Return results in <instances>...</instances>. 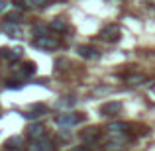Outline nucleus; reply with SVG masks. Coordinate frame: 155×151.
Instances as JSON below:
<instances>
[{"mask_svg": "<svg viewBox=\"0 0 155 151\" xmlns=\"http://www.w3.org/2000/svg\"><path fill=\"white\" fill-rule=\"evenodd\" d=\"M81 120H83V116H79V114H75V112H63L55 118V124L59 126V128L67 130V128H73L75 124H79Z\"/></svg>", "mask_w": 155, "mask_h": 151, "instance_id": "2", "label": "nucleus"}, {"mask_svg": "<svg viewBox=\"0 0 155 151\" xmlns=\"http://www.w3.org/2000/svg\"><path fill=\"white\" fill-rule=\"evenodd\" d=\"M22 55H24V51L20 47H16V49H8V47L0 49V57L6 61H18V59H22Z\"/></svg>", "mask_w": 155, "mask_h": 151, "instance_id": "8", "label": "nucleus"}, {"mask_svg": "<svg viewBox=\"0 0 155 151\" xmlns=\"http://www.w3.org/2000/svg\"><path fill=\"white\" fill-rule=\"evenodd\" d=\"M6 87H8V88H20L22 84H20L18 80H8V84H6Z\"/></svg>", "mask_w": 155, "mask_h": 151, "instance_id": "18", "label": "nucleus"}, {"mask_svg": "<svg viewBox=\"0 0 155 151\" xmlns=\"http://www.w3.org/2000/svg\"><path fill=\"white\" fill-rule=\"evenodd\" d=\"M22 143H24V140L22 137H10V140L6 141V149H22Z\"/></svg>", "mask_w": 155, "mask_h": 151, "instance_id": "14", "label": "nucleus"}, {"mask_svg": "<svg viewBox=\"0 0 155 151\" xmlns=\"http://www.w3.org/2000/svg\"><path fill=\"white\" fill-rule=\"evenodd\" d=\"M77 51H79V55L84 57V59H96V57L100 55L98 49H96L94 45H79V47H77Z\"/></svg>", "mask_w": 155, "mask_h": 151, "instance_id": "9", "label": "nucleus"}, {"mask_svg": "<svg viewBox=\"0 0 155 151\" xmlns=\"http://www.w3.org/2000/svg\"><path fill=\"white\" fill-rule=\"evenodd\" d=\"M30 151H55V143L47 137H39V140H31Z\"/></svg>", "mask_w": 155, "mask_h": 151, "instance_id": "4", "label": "nucleus"}, {"mask_svg": "<svg viewBox=\"0 0 155 151\" xmlns=\"http://www.w3.org/2000/svg\"><path fill=\"white\" fill-rule=\"evenodd\" d=\"M47 28H49L51 31H65V30H67V24H65L61 18H55V20H51V22H49V26H47Z\"/></svg>", "mask_w": 155, "mask_h": 151, "instance_id": "13", "label": "nucleus"}, {"mask_svg": "<svg viewBox=\"0 0 155 151\" xmlns=\"http://www.w3.org/2000/svg\"><path fill=\"white\" fill-rule=\"evenodd\" d=\"M2 31L8 35V38H22V30H20V26L16 22H12V20H6V22L2 24Z\"/></svg>", "mask_w": 155, "mask_h": 151, "instance_id": "6", "label": "nucleus"}, {"mask_svg": "<svg viewBox=\"0 0 155 151\" xmlns=\"http://www.w3.org/2000/svg\"><path fill=\"white\" fill-rule=\"evenodd\" d=\"M81 140L84 143H94L96 140H100V130L98 128H87L81 132Z\"/></svg>", "mask_w": 155, "mask_h": 151, "instance_id": "7", "label": "nucleus"}, {"mask_svg": "<svg viewBox=\"0 0 155 151\" xmlns=\"http://www.w3.org/2000/svg\"><path fill=\"white\" fill-rule=\"evenodd\" d=\"M6 20H12V22H18V20H20V10H16V12H10V14L6 16Z\"/></svg>", "mask_w": 155, "mask_h": 151, "instance_id": "16", "label": "nucleus"}, {"mask_svg": "<svg viewBox=\"0 0 155 151\" xmlns=\"http://www.w3.org/2000/svg\"><path fill=\"white\" fill-rule=\"evenodd\" d=\"M122 112V102L112 100V102H106V104L100 106V114L102 116H116V114Z\"/></svg>", "mask_w": 155, "mask_h": 151, "instance_id": "5", "label": "nucleus"}, {"mask_svg": "<svg viewBox=\"0 0 155 151\" xmlns=\"http://www.w3.org/2000/svg\"><path fill=\"white\" fill-rule=\"evenodd\" d=\"M24 2L28 4V6H35V8H41L47 4V0H24Z\"/></svg>", "mask_w": 155, "mask_h": 151, "instance_id": "15", "label": "nucleus"}, {"mask_svg": "<svg viewBox=\"0 0 155 151\" xmlns=\"http://www.w3.org/2000/svg\"><path fill=\"white\" fill-rule=\"evenodd\" d=\"M34 45L39 47L43 51H51V49H57L59 47V39L53 38V35H47V34H39L38 38L34 39Z\"/></svg>", "mask_w": 155, "mask_h": 151, "instance_id": "1", "label": "nucleus"}, {"mask_svg": "<svg viewBox=\"0 0 155 151\" xmlns=\"http://www.w3.org/2000/svg\"><path fill=\"white\" fill-rule=\"evenodd\" d=\"M153 90H155V87H153Z\"/></svg>", "mask_w": 155, "mask_h": 151, "instance_id": "21", "label": "nucleus"}, {"mask_svg": "<svg viewBox=\"0 0 155 151\" xmlns=\"http://www.w3.org/2000/svg\"><path fill=\"white\" fill-rule=\"evenodd\" d=\"M71 151H91L88 147H84V145H79V147H73Z\"/></svg>", "mask_w": 155, "mask_h": 151, "instance_id": "20", "label": "nucleus"}, {"mask_svg": "<svg viewBox=\"0 0 155 151\" xmlns=\"http://www.w3.org/2000/svg\"><path fill=\"white\" fill-rule=\"evenodd\" d=\"M120 35H122V30H120V26L118 24H110V26H106L102 28V31H100V38L106 39V41H118L120 39Z\"/></svg>", "mask_w": 155, "mask_h": 151, "instance_id": "3", "label": "nucleus"}, {"mask_svg": "<svg viewBox=\"0 0 155 151\" xmlns=\"http://www.w3.org/2000/svg\"><path fill=\"white\" fill-rule=\"evenodd\" d=\"M8 8V0H0V12H6Z\"/></svg>", "mask_w": 155, "mask_h": 151, "instance_id": "19", "label": "nucleus"}, {"mask_svg": "<svg viewBox=\"0 0 155 151\" xmlns=\"http://www.w3.org/2000/svg\"><path fill=\"white\" fill-rule=\"evenodd\" d=\"M128 80H130V84H140L141 83V77L140 75H134V77H128Z\"/></svg>", "mask_w": 155, "mask_h": 151, "instance_id": "17", "label": "nucleus"}, {"mask_svg": "<svg viewBox=\"0 0 155 151\" xmlns=\"http://www.w3.org/2000/svg\"><path fill=\"white\" fill-rule=\"evenodd\" d=\"M28 136H30V140L45 137V128H43L41 124H34V126H30V130H28Z\"/></svg>", "mask_w": 155, "mask_h": 151, "instance_id": "10", "label": "nucleus"}, {"mask_svg": "<svg viewBox=\"0 0 155 151\" xmlns=\"http://www.w3.org/2000/svg\"><path fill=\"white\" fill-rule=\"evenodd\" d=\"M45 112H47V108L43 104H34L31 110H30V114H26V118H39V116H43Z\"/></svg>", "mask_w": 155, "mask_h": 151, "instance_id": "12", "label": "nucleus"}, {"mask_svg": "<svg viewBox=\"0 0 155 151\" xmlns=\"http://www.w3.org/2000/svg\"><path fill=\"white\" fill-rule=\"evenodd\" d=\"M128 130V126L124 124V122H112V124L108 126V132L110 136H122V133Z\"/></svg>", "mask_w": 155, "mask_h": 151, "instance_id": "11", "label": "nucleus"}]
</instances>
